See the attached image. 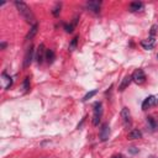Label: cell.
I'll use <instances>...</instances> for the list:
<instances>
[{"mask_svg": "<svg viewBox=\"0 0 158 158\" xmlns=\"http://www.w3.org/2000/svg\"><path fill=\"white\" fill-rule=\"evenodd\" d=\"M14 4H15V6H16V9L19 10L20 15L23 17V20H25L26 22H28V23H30V25H32V26L37 25V23H36V17H35V15H33L32 10L30 9V6H28L26 2L16 0Z\"/></svg>", "mask_w": 158, "mask_h": 158, "instance_id": "6da1fadb", "label": "cell"}, {"mask_svg": "<svg viewBox=\"0 0 158 158\" xmlns=\"http://www.w3.org/2000/svg\"><path fill=\"white\" fill-rule=\"evenodd\" d=\"M102 117V104L99 101V102H95L94 104V114H93V125L94 126H98L100 120Z\"/></svg>", "mask_w": 158, "mask_h": 158, "instance_id": "7a4b0ae2", "label": "cell"}, {"mask_svg": "<svg viewBox=\"0 0 158 158\" xmlns=\"http://www.w3.org/2000/svg\"><path fill=\"white\" fill-rule=\"evenodd\" d=\"M132 80L136 83V84H143L146 81V74L143 72V69H136L132 75H131Z\"/></svg>", "mask_w": 158, "mask_h": 158, "instance_id": "3957f363", "label": "cell"}, {"mask_svg": "<svg viewBox=\"0 0 158 158\" xmlns=\"http://www.w3.org/2000/svg\"><path fill=\"white\" fill-rule=\"evenodd\" d=\"M86 9L94 14H99L100 11V7H101V1H98V0H90V1H86L85 4Z\"/></svg>", "mask_w": 158, "mask_h": 158, "instance_id": "277c9868", "label": "cell"}, {"mask_svg": "<svg viewBox=\"0 0 158 158\" xmlns=\"http://www.w3.org/2000/svg\"><path fill=\"white\" fill-rule=\"evenodd\" d=\"M99 137H100V141L101 142H105V141L109 139V137H110V126H109V123L105 122V123L101 125Z\"/></svg>", "mask_w": 158, "mask_h": 158, "instance_id": "5b68a950", "label": "cell"}, {"mask_svg": "<svg viewBox=\"0 0 158 158\" xmlns=\"http://www.w3.org/2000/svg\"><path fill=\"white\" fill-rule=\"evenodd\" d=\"M157 102H158V98L154 96V95H149L148 98H146L143 100V102H142V110H147V109L154 106Z\"/></svg>", "mask_w": 158, "mask_h": 158, "instance_id": "8992f818", "label": "cell"}, {"mask_svg": "<svg viewBox=\"0 0 158 158\" xmlns=\"http://www.w3.org/2000/svg\"><path fill=\"white\" fill-rule=\"evenodd\" d=\"M46 48H44V44L43 43H41L40 46H38V48H37V52H36V59H37V63L38 64H41V63H43V60L46 59Z\"/></svg>", "mask_w": 158, "mask_h": 158, "instance_id": "52a82bcc", "label": "cell"}, {"mask_svg": "<svg viewBox=\"0 0 158 158\" xmlns=\"http://www.w3.org/2000/svg\"><path fill=\"white\" fill-rule=\"evenodd\" d=\"M121 117H122V121H123V125L126 127H128L131 125V112L127 107H123L121 110Z\"/></svg>", "mask_w": 158, "mask_h": 158, "instance_id": "ba28073f", "label": "cell"}, {"mask_svg": "<svg viewBox=\"0 0 158 158\" xmlns=\"http://www.w3.org/2000/svg\"><path fill=\"white\" fill-rule=\"evenodd\" d=\"M32 57H33V47L30 46V48L27 49L26 54H25V58H23V68H27L31 62H32Z\"/></svg>", "mask_w": 158, "mask_h": 158, "instance_id": "9c48e42d", "label": "cell"}, {"mask_svg": "<svg viewBox=\"0 0 158 158\" xmlns=\"http://www.w3.org/2000/svg\"><path fill=\"white\" fill-rule=\"evenodd\" d=\"M1 78H2V79H1V80H2V88H4L5 90H7V89L12 85V78H11L10 75H7L5 72L1 74Z\"/></svg>", "mask_w": 158, "mask_h": 158, "instance_id": "30bf717a", "label": "cell"}, {"mask_svg": "<svg viewBox=\"0 0 158 158\" xmlns=\"http://www.w3.org/2000/svg\"><path fill=\"white\" fill-rule=\"evenodd\" d=\"M154 44H156V40H154L153 37H149V38L143 40V41L141 42V46H142L144 49H147V51L152 49V48L154 47Z\"/></svg>", "mask_w": 158, "mask_h": 158, "instance_id": "8fae6325", "label": "cell"}, {"mask_svg": "<svg viewBox=\"0 0 158 158\" xmlns=\"http://www.w3.org/2000/svg\"><path fill=\"white\" fill-rule=\"evenodd\" d=\"M143 9V4L141 1H133L130 4V11L131 12H137V11H142Z\"/></svg>", "mask_w": 158, "mask_h": 158, "instance_id": "7c38bea8", "label": "cell"}, {"mask_svg": "<svg viewBox=\"0 0 158 158\" xmlns=\"http://www.w3.org/2000/svg\"><path fill=\"white\" fill-rule=\"evenodd\" d=\"M147 123L152 128V131H157L158 130V118H154L152 116H148L147 117Z\"/></svg>", "mask_w": 158, "mask_h": 158, "instance_id": "4fadbf2b", "label": "cell"}, {"mask_svg": "<svg viewBox=\"0 0 158 158\" xmlns=\"http://www.w3.org/2000/svg\"><path fill=\"white\" fill-rule=\"evenodd\" d=\"M131 80H132L131 75H126V77L122 79V81H121V84H120V86H118V90H120V91H123V90L130 85Z\"/></svg>", "mask_w": 158, "mask_h": 158, "instance_id": "5bb4252c", "label": "cell"}, {"mask_svg": "<svg viewBox=\"0 0 158 158\" xmlns=\"http://www.w3.org/2000/svg\"><path fill=\"white\" fill-rule=\"evenodd\" d=\"M37 28H38V26H37V25L32 26V27L30 28V31L27 32V35L25 36V40H26V41H30V40H32V38L36 36V33H37Z\"/></svg>", "mask_w": 158, "mask_h": 158, "instance_id": "9a60e30c", "label": "cell"}, {"mask_svg": "<svg viewBox=\"0 0 158 158\" xmlns=\"http://www.w3.org/2000/svg\"><path fill=\"white\" fill-rule=\"evenodd\" d=\"M128 138L130 139H138V138H142V132L139 130H132L130 133H128Z\"/></svg>", "mask_w": 158, "mask_h": 158, "instance_id": "2e32d148", "label": "cell"}, {"mask_svg": "<svg viewBox=\"0 0 158 158\" xmlns=\"http://www.w3.org/2000/svg\"><path fill=\"white\" fill-rule=\"evenodd\" d=\"M46 60L48 63H52L54 60V52L52 49H47L46 51Z\"/></svg>", "mask_w": 158, "mask_h": 158, "instance_id": "e0dca14e", "label": "cell"}, {"mask_svg": "<svg viewBox=\"0 0 158 158\" xmlns=\"http://www.w3.org/2000/svg\"><path fill=\"white\" fill-rule=\"evenodd\" d=\"M96 93H98V90H91V91L86 93V94H85V96L83 98V101H86V100H89L90 98H93L94 95H96Z\"/></svg>", "mask_w": 158, "mask_h": 158, "instance_id": "ac0fdd59", "label": "cell"}, {"mask_svg": "<svg viewBox=\"0 0 158 158\" xmlns=\"http://www.w3.org/2000/svg\"><path fill=\"white\" fill-rule=\"evenodd\" d=\"M28 89H30V78L26 77L23 80V91L26 93V91H28Z\"/></svg>", "mask_w": 158, "mask_h": 158, "instance_id": "d6986e66", "label": "cell"}, {"mask_svg": "<svg viewBox=\"0 0 158 158\" xmlns=\"http://www.w3.org/2000/svg\"><path fill=\"white\" fill-rule=\"evenodd\" d=\"M59 12H60V4H57V5L53 7L52 14H53L54 16H58V15H59Z\"/></svg>", "mask_w": 158, "mask_h": 158, "instance_id": "ffe728a7", "label": "cell"}, {"mask_svg": "<svg viewBox=\"0 0 158 158\" xmlns=\"http://www.w3.org/2000/svg\"><path fill=\"white\" fill-rule=\"evenodd\" d=\"M77 43H78V37H74L69 44V51H73L75 47H77Z\"/></svg>", "mask_w": 158, "mask_h": 158, "instance_id": "44dd1931", "label": "cell"}, {"mask_svg": "<svg viewBox=\"0 0 158 158\" xmlns=\"http://www.w3.org/2000/svg\"><path fill=\"white\" fill-rule=\"evenodd\" d=\"M74 26H75V25L72 22L70 25H64V28H65V31H67V32H69V33H70V32H73V28H74Z\"/></svg>", "mask_w": 158, "mask_h": 158, "instance_id": "7402d4cb", "label": "cell"}, {"mask_svg": "<svg viewBox=\"0 0 158 158\" xmlns=\"http://www.w3.org/2000/svg\"><path fill=\"white\" fill-rule=\"evenodd\" d=\"M154 33H156V26H153V27H152V30H151V35L153 36Z\"/></svg>", "mask_w": 158, "mask_h": 158, "instance_id": "603a6c76", "label": "cell"}, {"mask_svg": "<svg viewBox=\"0 0 158 158\" xmlns=\"http://www.w3.org/2000/svg\"><path fill=\"white\" fill-rule=\"evenodd\" d=\"M111 158H123V156H121V154H117V156H114V157H111Z\"/></svg>", "mask_w": 158, "mask_h": 158, "instance_id": "cb8c5ba5", "label": "cell"}, {"mask_svg": "<svg viewBox=\"0 0 158 158\" xmlns=\"http://www.w3.org/2000/svg\"><path fill=\"white\" fill-rule=\"evenodd\" d=\"M149 158H157V157H156V156H151Z\"/></svg>", "mask_w": 158, "mask_h": 158, "instance_id": "d4e9b609", "label": "cell"}, {"mask_svg": "<svg viewBox=\"0 0 158 158\" xmlns=\"http://www.w3.org/2000/svg\"><path fill=\"white\" fill-rule=\"evenodd\" d=\"M157 57H158V56H157Z\"/></svg>", "mask_w": 158, "mask_h": 158, "instance_id": "484cf974", "label": "cell"}]
</instances>
